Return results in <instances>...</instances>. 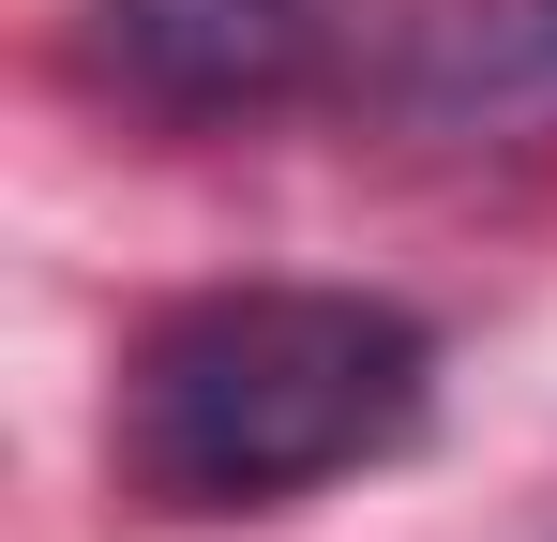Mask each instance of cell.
<instances>
[{
  "mask_svg": "<svg viewBox=\"0 0 557 542\" xmlns=\"http://www.w3.org/2000/svg\"><path fill=\"white\" fill-rule=\"evenodd\" d=\"M407 15L376 0H91V76L151 121H286L317 90L392 76Z\"/></svg>",
  "mask_w": 557,
  "mask_h": 542,
  "instance_id": "7a4b0ae2",
  "label": "cell"
},
{
  "mask_svg": "<svg viewBox=\"0 0 557 542\" xmlns=\"http://www.w3.org/2000/svg\"><path fill=\"white\" fill-rule=\"evenodd\" d=\"M376 90L437 136H528L557 121V0H437V15H407Z\"/></svg>",
  "mask_w": 557,
  "mask_h": 542,
  "instance_id": "3957f363",
  "label": "cell"
},
{
  "mask_svg": "<svg viewBox=\"0 0 557 542\" xmlns=\"http://www.w3.org/2000/svg\"><path fill=\"white\" fill-rule=\"evenodd\" d=\"M437 407V332L376 286H196L166 301L106 452L151 513H286L347 467H392Z\"/></svg>",
  "mask_w": 557,
  "mask_h": 542,
  "instance_id": "6da1fadb",
  "label": "cell"
}]
</instances>
